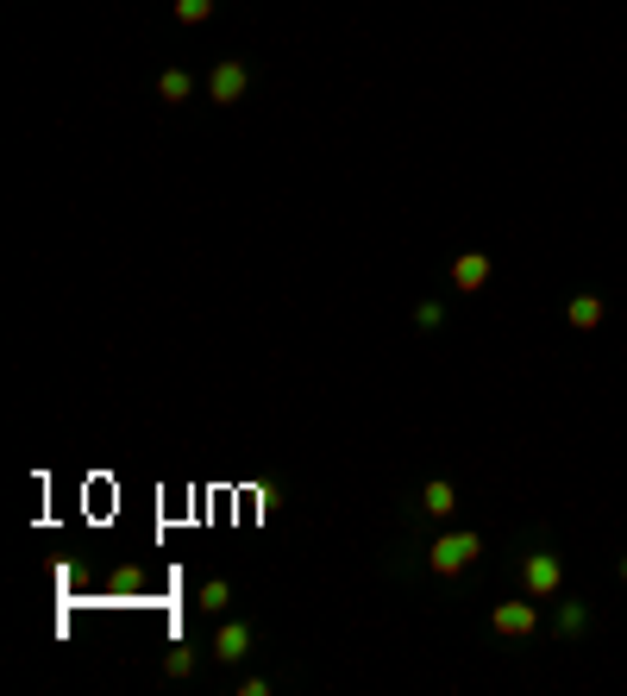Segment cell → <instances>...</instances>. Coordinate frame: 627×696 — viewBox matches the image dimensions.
I'll list each match as a JSON object with an SVG mask.
<instances>
[{
  "label": "cell",
  "instance_id": "8fae6325",
  "mask_svg": "<svg viewBox=\"0 0 627 696\" xmlns=\"http://www.w3.org/2000/svg\"><path fill=\"white\" fill-rule=\"evenodd\" d=\"M226 602H232V590H226V577H207V584H201V609H207V615H220V609H226Z\"/></svg>",
  "mask_w": 627,
  "mask_h": 696
},
{
  "label": "cell",
  "instance_id": "5bb4252c",
  "mask_svg": "<svg viewBox=\"0 0 627 696\" xmlns=\"http://www.w3.org/2000/svg\"><path fill=\"white\" fill-rule=\"evenodd\" d=\"M414 327H446V308H439V301H421V308H414Z\"/></svg>",
  "mask_w": 627,
  "mask_h": 696
},
{
  "label": "cell",
  "instance_id": "52a82bcc",
  "mask_svg": "<svg viewBox=\"0 0 627 696\" xmlns=\"http://www.w3.org/2000/svg\"><path fill=\"white\" fill-rule=\"evenodd\" d=\"M189 95H195V76H189V69H164V76H157V101L182 107Z\"/></svg>",
  "mask_w": 627,
  "mask_h": 696
},
{
  "label": "cell",
  "instance_id": "7c38bea8",
  "mask_svg": "<svg viewBox=\"0 0 627 696\" xmlns=\"http://www.w3.org/2000/svg\"><path fill=\"white\" fill-rule=\"evenodd\" d=\"M176 19L182 26H207V19H214V0H176Z\"/></svg>",
  "mask_w": 627,
  "mask_h": 696
},
{
  "label": "cell",
  "instance_id": "9c48e42d",
  "mask_svg": "<svg viewBox=\"0 0 627 696\" xmlns=\"http://www.w3.org/2000/svg\"><path fill=\"white\" fill-rule=\"evenodd\" d=\"M421 508H427V515H439V521H446V515H452V508H458V490H452V483H446V477H433V483H427V490H421Z\"/></svg>",
  "mask_w": 627,
  "mask_h": 696
},
{
  "label": "cell",
  "instance_id": "7a4b0ae2",
  "mask_svg": "<svg viewBox=\"0 0 627 696\" xmlns=\"http://www.w3.org/2000/svg\"><path fill=\"white\" fill-rule=\"evenodd\" d=\"M245 88H251V69L239 57H226V63H214V76H207V101L214 107H239Z\"/></svg>",
  "mask_w": 627,
  "mask_h": 696
},
{
  "label": "cell",
  "instance_id": "ba28073f",
  "mask_svg": "<svg viewBox=\"0 0 627 696\" xmlns=\"http://www.w3.org/2000/svg\"><path fill=\"white\" fill-rule=\"evenodd\" d=\"M565 320L577 333H590V327H602V295H571V308H565Z\"/></svg>",
  "mask_w": 627,
  "mask_h": 696
},
{
  "label": "cell",
  "instance_id": "4fadbf2b",
  "mask_svg": "<svg viewBox=\"0 0 627 696\" xmlns=\"http://www.w3.org/2000/svg\"><path fill=\"white\" fill-rule=\"evenodd\" d=\"M164 671H170V678H189V671H195V653H189V646H170V653H164Z\"/></svg>",
  "mask_w": 627,
  "mask_h": 696
},
{
  "label": "cell",
  "instance_id": "277c9868",
  "mask_svg": "<svg viewBox=\"0 0 627 696\" xmlns=\"http://www.w3.org/2000/svg\"><path fill=\"white\" fill-rule=\"evenodd\" d=\"M490 628L502 640H521V634L540 628V609H533V602H496V609H490Z\"/></svg>",
  "mask_w": 627,
  "mask_h": 696
},
{
  "label": "cell",
  "instance_id": "2e32d148",
  "mask_svg": "<svg viewBox=\"0 0 627 696\" xmlns=\"http://www.w3.org/2000/svg\"><path fill=\"white\" fill-rule=\"evenodd\" d=\"M621 584H627V559H621Z\"/></svg>",
  "mask_w": 627,
  "mask_h": 696
},
{
  "label": "cell",
  "instance_id": "9a60e30c",
  "mask_svg": "<svg viewBox=\"0 0 627 696\" xmlns=\"http://www.w3.org/2000/svg\"><path fill=\"white\" fill-rule=\"evenodd\" d=\"M113 590H145V571H132V565H120V571H113Z\"/></svg>",
  "mask_w": 627,
  "mask_h": 696
},
{
  "label": "cell",
  "instance_id": "5b68a950",
  "mask_svg": "<svg viewBox=\"0 0 627 696\" xmlns=\"http://www.w3.org/2000/svg\"><path fill=\"white\" fill-rule=\"evenodd\" d=\"M483 283H490V251H458V258H452V289L471 295Z\"/></svg>",
  "mask_w": 627,
  "mask_h": 696
},
{
  "label": "cell",
  "instance_id": "3957f363",
  "mask_svg": "<svg viewBox=\"0 0 627 696\" xmlns=\"http://www.w3.org/2000/svg\"><path fill=\"white\" fill-rule=\"evenodd\" d=\"M521 584H527V596H533V602H546V596H559V584H565V565L552 559V552H527Z\"/></svg>",
  "mask_w": 627,
  "mask_h": 696
},
{
  "label": "cell",
  "instance_id": "30bf717a",
  "mask_svg": "<svg viewBox=\"0 0 627 696\" xmlns=\"http://www.w3.org/2000/svg\"><path fill=\"white\" fill-rule=\"evenodd\" d=\"M584 628H590V609H584V602H565V609H559V640H577Z\"/></svg>",
  "mask_w": 627,
  "mask_h": 696
},
{
  "label": "cell",
  "instance_id": "6da1fadb",
  "mask_svg": "<svg viewBox=\"0 0 627 696\" xmlns=\"http://www.w3.org/2000/svg\"><path fill=\"white\" fill-rule=\"evenodd\" d=\"M477 552H483V540H477L471 527H458V533H439V540H433L427 565H433L439 577H458V571H471V565H477Z\"/></svg>",
  "mask_w": 627,
  "mask_h": 696
},
{
  "label": "cell",
  "instance_id": "8992f818",
  "mask_svg": "<svg viewBox=\"0 0 627 696\" xmlns=\"http://www.w3.org/2000/svg\"><path fill=\"white\" fill-rule=\"evenodd\" d=\"M251 640H258V634H251V628H245V621H226V628H220V640H214V659H226V665H239V659L251 653Z\"/></svg>",
  "mask_w": 627,
  "mask_h": 696
}]
</instances>
